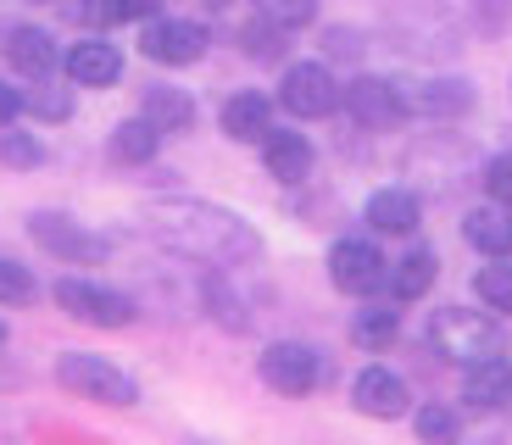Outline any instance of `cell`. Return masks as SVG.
Wrapping results in <instances>:
<instances>
[{
	"mask_svg": "<svg viewBox=\"0 0 512 445\" xmlns=\"http://www.w3.org/2000/svg\"><path fill=\"white\" fill-rule=\"evenodd\" d=\"M256 17H268L273 28H307L318 17V0H256Z\"/></svg>",
	"mask_w": 512,
	"mask_h": 445,
	"instance_id": "cell-28",
	"label": "cell"
},
{
	"mask_svg": "<svg viewBox=\"0 0 512 445\" xmlns=\"http://www.w3.org/2000/svg\"><path fill=\"white\" fill-rule=\"evenodd\" d=\"M440 262L435 251H412L396 262V273H390V290H396V301H418V295H429V284H435Z\"/></svg>",
	"mask_w": 512,
	"mask_h": 445,
	"instance_id": "cell-22",
	"label": "cell"
},
{
	"mask_svg": "<svg viewBox=\"0 0 512 445\" xmlns=\"http://www.w3.org/2000/svg\"><path fill=\"white\" fill-rule=\"evenodd\" d=\"M512 395V356H485V362H474V368H462V401L468 407H485L496 412L501 401Z\"/></svg>",
	"mask_w": 512,
	"mask_h": 445,
	"instance_id": "cell-14",
	"label": "cell"
},
{
	"mask_svg": "<svg viewBox=\"0 0 512 445\" xmlns=\"http://www.w3.org/2000/svg\"><path fill=\"white\" fill-rule=\"evenodd\" d=\"M273 128V106L268 95H256V89H240V95H229L223 101V134L240 145H262Z\"/></svg>",
	"mask_w": 512,
	"mask_h": 445,
	"instance_id": "cell-15",
	"label": "cell"
},
{
	"mask_svg": "<svg viewBox=\"0 0 512 445\" xmlns=\"http://www.w3.org/2000/svg\"><path fill=\"white\" fill-rule=\"evenodd\" d=\"M351 401H357V412H368V418H401V412L412 407L407 384H401V373L390 368H362L357 379H351Z\"/></svg>",
	"mask_w": 512,
	"mask_h": 445,
	"instance_id": "cell-12",
	"label": "cell"
},
{
	"mask_svg": "<svg viewBox=\"0 0 512 445\" xmlns=\"http://www.w3.org/2000/svg\"><path fill=\"white\" fill-rule=\"evenodd\" d=\"M23 112L45 117V123H67V117H73V95H67V89H51V78H39V89L23 95Z\"/></svg>",
	"mask_w": 512,
	"mask_h": 445,
	"instance_id": "cell-26",
	"label": "cell"
},
{
	"mask_svg": "<svg viewBox=\"0 0 512 445\" xmlns=\"http://www.w3.org/2000/svg\"><path fill=\"white\" fill-rule=\"evenodd\" d=\"M117 6H123V17H140V23H151L162 12V0H117Z\"/></svg>",
	"mask_w": 512,
	"mask_h": 445,
	"instance_id": "cell-35",
	"label": "cell"
},
{
	"mask_svg": "<svg viewBox=\"0 0 512 445\" xmlns=\"http://www.w3.org/2000/svg\"><path fill=\"white\" fill-rule=\"evenodd\" d=\"M56 384L78 401H95V407H134L140 401V384L128 379L117 362L90 351H62L56 356Z\"/></svg>",
	"mask_w": 512,
	"mask_h": 445,
	"instance_id": "cell-3",
	"label": "cell"
},
{
	"mask_svg": "<svg viewBox=\"0 0 512 445\" xmlns=\"http://www.w3.org/2000/svg\"><path fill=\"white\" fill-rule=\"evenodd\" d=\"M156 145H162V128H156L151 117H128V123L112 128V162H123V167L151 162Z\"/></svg>",
	"mask_w": 512,
	"mask_h": 445,
	"instance_id": "cell-21",
	"label": "cell"
},
{
	"mask_svg": "<svg viewBox=\"0 0 512 445\" xmlns=\"http://www.w3.org/2000/svg\"><path fill=\"white\" fill-rule=\"evenodd\" d=\"M0 345H6V323H0Z\"/></svg>",
	"mask_w": 512,
	"mask_h": 445,
	"instance_id": "cell-39",
	"label": "cell"
},
{
	"mask_svg": "<svg viewBox=\"0 0 512 445\" xmlns=\"http://www.w3.org/2000/svg\"><path fill=\"white\" fill-rule=\"evenodd\" d=\"M17 112H23V95H17V89L6 84V78H0V123H12Z\"/></svg>",
	"mask_w": 512,
	"mask_h": 445,
	"instance_id": "cell-34",
	"label": "cell"
},
{
	"mask_svg": "<svg viewBox=\"0 0 512 445\" xmlns=\"http://www.w3.org/2000/svg\"><path fill=\"white\" fill-rule=\"evenodd\" d=\"M323 379H329V362H323V351H312V345L273 340L268 351H262V384H268V390H279V395H312Z\"/></svg>",
	"mask_w": 512,
	"mask_h": 445,
	"instance_id": "cell-7",
	"label": "cell"
},
{
	"mask_svg": "<svg viewBox=\"0 0 512 445\" xmlns=\"http://www.w3.org/2000/svg\"><path fill=\"white\" fill-rule=\"evenodd\" d=\"M240 45H245V56H256V62H279L284 56V28H273L268 17H256V23L240 28Z\"/></svg>",
	"mask_w": 512,
	"mask_h": 445,
	"instance_id": "cell-27",
	"label": "cell"
},
{
	"mask_svg": "<svg viewBox=\"0 0 512 445\" xmlns=\"http://www.w3.org/2000/svg\"><path fill=\"white\" fill-rule=\"evenodd\" d=\"M262 167H268V178H279V184H301V178L312 173V145L301 140V134H290V128H268Z\"/></svg>",
	"mask_w": 512,
	"mask_h": 445,
	"instance_id": "cell-18",
	"label": "cell"
},
{
	"mask_svg": "<svg viewBox=\"0 0 512 445\" xmlns=\"http://www.w3.org/2000/svg\"><path fill=\"white\" fill-rule=\"evenodd\" d=\"M28 234H34V245L45 256H56V262H73V267H95L112 256V240L95 229H84L78 217L67 212H34L28 217Z\"/></svg>",
	"mask_w": 512,
	"mask_h": 445,
	"instance_id": "cell-4",
	"label": "cell"
},
{
	"mask_svg": "<svg viewBox=\"0 0 512 445\" xmlns=\"http://www.w3.org/2000/svg\"><path fill=\"white\" fill-rule=\"evenodd\" d=\"M0 51H6V62L17 67V73L23 78H51L56 67H62V51H56V39L45 34V28H34V23H23V28H6V45H0Z\"/></svg>",
	"mask_w": 512,
	"mask_h": 445,
	"instance_id": "cell-13",
	"label": "cell"
},
{
	"mask_svg": "<svg viewBox=\"0 0 512 445\" xmlns=\"http://www.w3.org/2000/svg\"><path fill=\"white\" fill-rule=\"evenodd\" d=\"M140 117H151L162 134H184V128L195 123V101L184 95V89H173V84H145Z\"/></svg>",
	"mask_w": 512,
	"mask_h": 445,
	"instance_id": "cell-19",
	"label": "cell"
},
{
	"mask_svg": "<svg viewBox=\"0 0 512 445\" xmlns=\"http://www.w3.org/2000/svg\"><path fill=\"white\" fill-rule=\"evenodd\" d=\"M340 101H346V112L357 117L362 128H396L401 117V95H396V78H373V73H362V78H351L346 89H340Z\"/></svg>",
	"mask_w": 512,
	"mask_h": 445,
	"instance_id": "cell-11",
	"label": "cell"
},
{
	"mask_svg": "<svg viewBox=\"0 0 512 445\" xmlns=\"http://www.w3.org/2000/svg\"><path fill=\"white\" fill-rule=\"evenodd\" d=\"M67 78H73V84H90V89L117 84V78H123V51L106 45V39H84V45L67 51Z\"/></svg>",
	"mask_w": 512,
	"mask_h": 445,
	"instance_id": "cell-17",
	"label": "cell"
},
{
	"mask_svg": "<svg viewBox=\"0 0 512 445\" xmlns=\"http://www.w3.org/2000/svg\"><path fill=\"white\" fill-rule=\"evenodd\" d=\"M462 240L474 245L479 256H512V206H501V201L474 206L462 217Z\"/></svg>",
	"mask_w": 512,
	"mask_h": 445,
	"instance_id": "cell-16",
	"label": "cell"
},
{
	"mask_svg": "<svg viewBox=\"0 0 512 445\" xmlns=\"http://www.w3.org/2000/svg\"><path fill=\"white\" fill-rule=\"evenodd\" d=\"M201 445H206V440H201Z\"/></svg>",
	"mask_w": 512,
	"mask_h": 445,
	"instance_id": "cell-40",
	"label": "cell"
},
{
	"mask_svg": "<svg viewBox=\"0 0 512 445\" xmlns=\"http://www.w3.org/2000/svg\"><path fill=\"white\" fill-rule=\"evenodd\" d=\"M206 6H212V12H223V6H229V0H206Z\"/></svg>",
	"mask_w": 512,
	"mask_h": 445,
	"instance_id": "cell-38",
	"label": "cell"
},
{
	"mask_svg": "<svg viewBox=\"0 0 512 445\" xmlns=\"http://www.w3.org/2000/svg\"><path fill=\"white\" fill-rule=\"evenodd\" d=\"M39 295V284H34V273L28 267H17V262H6L0 256V306H28Z\"/></svg>",
	"mask_w": 512,
	"mask_h": 445,
	"instance_id": "cell-29",
	"label": "cell"
},
{
	"mask_svg": "<svg viewBox=\"0 0 512 445\" xmlns=\"http://www.w3.org/2000/svg\"><path fill=\"white\" fill-rule=\"evenodd\" d=\"M457 445H512V423L507 418H485L474 429H462Z\"/></svg>",
	"mask_w": 512,
	"mask_h": 445,
	"instance_id": "cell-33",
	"label": "cell"
},
{
	"mask_svg": "<svg viewBox=\"0 0 512 445\" xmlns=\"http://www.w3.org/2000/svg\"><path fill=\"white\" fill-rule=\"evenodd\" d=\"M323 45H329V51H334V56H357V51H362V45H357V39H351V34H346V28H334V34H329V39H323Z\"/></svg>",
	"mask_w": 512,
	"mask_h": 445,
	"instance_id": "cell-36",
	"label": "cell"
},
{
	"mask_svg": "<svg viewBox=\"0 0 512 445\" xmlns=\"http://www.w3.org/2000/svg\"><path fill=\"white\" fill-rule=\"evenodd\" d=\"M140 51L162 67H190L206 56V28L190 17H151L140 34Z\"/></svg>",
	"mask_w": 512,
	"mask_h": 445,
	"instance_id": "cell-9",
	"label": "cell"
},
{
	"mask_svg": "<svg viewBox=\"0 0 512 445\" xmlns=\"http://www.w3.org/2000/svg\"><path fill=\"white\" fill-rule=\"evenodd\" d=\"M0 445H17V440H12V429H6V423H0Z\"/></svg>",
	"mask_w": 512,
	"mask_h": 445,
	"instance_id": "cell-37",
	"label": "cell"
},
{
	"mask_svg": "<svg viewBox=\"0 0 512 445\" xmlns=\"http://www.w3.org/2000/svg\"><path fill=\"white\" fill-rule=\"evenodd\" d=\"M479 184H485V195H490V201L512 206V151L490 156V162L479 167Z\"/></svg>",
	"mask_w": 512,
	"mask_h": 445,
	"instance_id": "cell-30",
	"label": "cell"
},
{
	"mask_svg": "<svg viewBox=\"0 0 512 445\" xmlns=\"http://www.w3.org/2000/svg\"><path fill=\"white\" fill-rule=\"evenodd\" d=\"M474 290H479V301H485L490 312H507L512 318V267H507V256H490V267H479Z\"/></svg>",
	"mask_w": 512,
	"mask_h": 445,
	"instance_id": "cell-24",
	"label": "cell"
},
{
	"mask_svg": "<svg viewBox=\"0 0 512 445\" xmlns=\"http://www.w3.org/2000/svg\"><path fill=\"white\" fill-rule=\"evenodd\" d=\"M401 112L429 117V123H457L474 112V84L468 78H396Z\"/></svg>",
	"mask_w": 512,
	"mask_h": 445,
	"instance_id": "cell-6",
	"label": "cell"
},
{
	"mask_svg": "<svg viewBox=\"0 0 512 445\" xmlns=\"http://www.w3.org/2000/svg\"><path fill=\"white\" fill-rule=\"evenodd\" d=\"M429 345H435L446 362H457V368H474V362H485V356L507 351V329H501L490 312L440 306L435 318H429Z\"/></svg>",
	"mask_w": 512,
	"mask_h": 445,
	"instance_id": "cell-2",
	"label": "cell"
},
{
	"mask_svg": "<svg viewBox=\"0 0 512 445\" xmlns=\"http://www.w3.org/2000/svg\"><path fill=\"white\" fill-rule=\"evenodd\" d=\"M412 429H418L423 445H457L462 434V418L446 407V401H429V407H418V418H412Z\"/></svg>",
	"mask_w": 512,
	"mask_h": 445,
	"instance_id": "cell-25",
	"label": "cell"
},
{
	"mask_svg": "<svg viewBox=\"0 0 512 445\" xmlns=\"http://www.w3.org/2000/svg\"><path fill=\"white\" fill-rule=\"evenodd\" d=\"M0 162H6V167H39V162H45V151H39L34 134L6 128V134H0Z\"/></svg>",
	"mask_w": 512,
	"mask_h": 445,
	"instance_id": "cell-31",
	"label": "cell"
},
{
	"mask_svg": "<svg viewBox=\"0 0 512 445\" xmlns=\"http://www.w3.org/2000/svg\"><path fill=\"white\" fill-rule=\"evenodd\" d=\"M418 212H423L418 195L401 190V184H396V190H379V195L368 201V223H373V234H412V229H418Z\"/></svg>",
	"mask_w": 512,
	"mask_h": 445,
	"instance_id": "cell-20",
	"label": "cell"
},
{
	"mask_svg": "<svg viewBox=\"0 0 512 445\" xmlns=\"http://www.w3.org/2000/svg\"><path fill=\"white\" fill-rule=\"evenodd\" d=\"M140 223L162 251L184 256V262H201V267H251L262 256V234L218 201L167 195V201L145 206Z\"/></svg>",
	"mask_w": 512,
	"mask_h": 445,
	"instance_id": "cell-1",
	"label": "cell"
},
{
	"mask_svg": "<svg viewBox=\"0 0 512 445\" xmlns=\"http://www.w3.org/2000/svg\"><path fill=\"white\" fill-rule=\"evenodd\" d=\"M329 279L340 295H373L379 284H390V262L373 240H340L329 251Z\"/></svg>",
	"mask_w": 512,
	"mask_h": 445,
	"instance_id": "cell-8",
	"label": "cell"
},
{
	"mask_svg": "<svg viewBox=\"0 0 512 445\" xmlns=\"http://www.w3.org/2000/svg\"><path fill=\"white\" fill-rule=\"evenodd\" d=\"M396 334H401V312H390V306H362L357 318H351V340L362 351H384Z\"/></svg>",
	"mask_w": 512,
	"mask_h": 445,
	"instance_id": "cell-23",
	"label": "cell"
},
{
	"mask_svg": "<svg viewBox=\"0 0 512 445\" xmlns=\"http://www.w3.org/2000/svg\"><path fill=\"white\" fill-rule=\"evenodd\" d=\"M56 306H62L67 318H78V323H90V329H128L134 323V295H123V290H106V284H95V279H56Z\"/></svg>",
	"mask_w": 512,
	"mask_h": 445,
	"instance_id": "cell-5",
	"label": "cell"
},
{
	"mask_svg": "<svg viewBox=\"0 0 512 445\" xmlns=\"http://www.w3.org/2000/svg\"><path fill=\"white\" fill-rule=\"evenodd\" d=\"M67 17L90 23V28H112V23H123V6L117 0H67Z\"/></svg>",
	"mask_w": 512,
	"mask_h": 445,
	"instance_id": "cell-32",
	"label": "cell"
},
{
	"mask_svg": "<svg viewBox=\"0 0 512 445\" xmlns=\"http://www.w3.org/2000/svg\"><path fill=\"white\" fill-rule=\"evenodd\" d=\"M279 101L295 117H329L340 106V84H334V73L323 62H295L279 84Z\"/></svg>",
	"mask_w": 512,
	"mask_h": 445,
	"instance_id": "cell-10",
	"label": "cell"
}]
</instances>
